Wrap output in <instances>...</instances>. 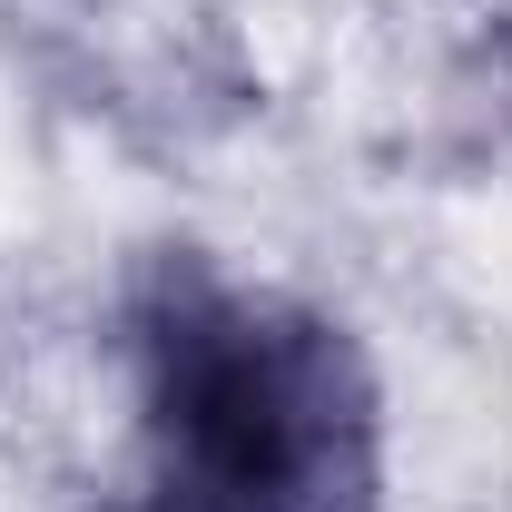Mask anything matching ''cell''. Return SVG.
Wrapping results in <instances>:
<instances>
[{
  "instance_id": "6da1fadb",
  "label": "cell",
  "mask_w": 512,
  "mask_h": 512,
  "mask_svg": "<svg viewBox=\"0 0 512 512\" xmlns=\"http://www.w3.org/2000/svg\"><path fill=\"white\" fill-rule=\"evenodd\" d=\"M148 512H375V384L345 325L168 266L138 306Z\"/></svg>"
}]
</instances>
